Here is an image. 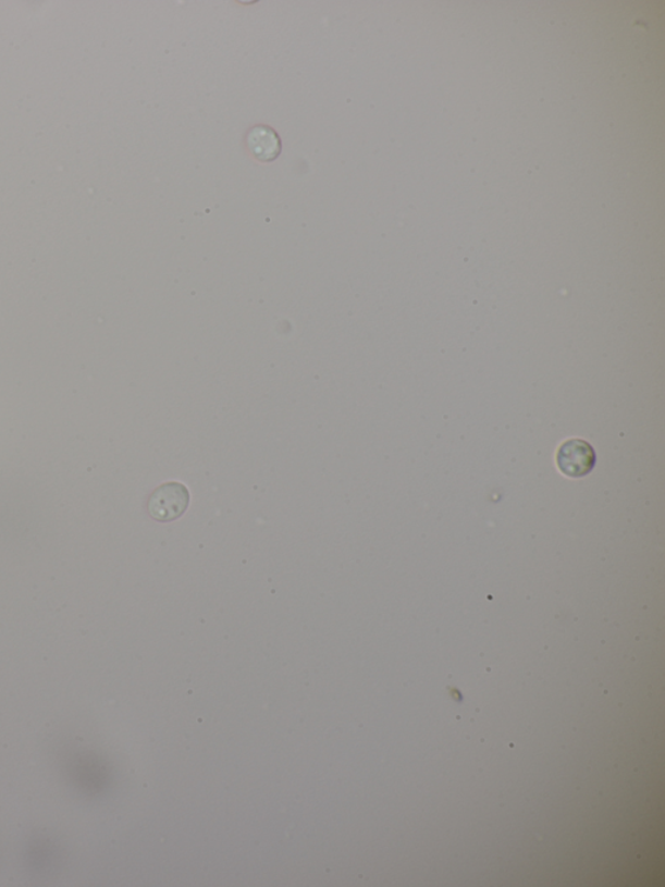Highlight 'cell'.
I'll return each mask as SVG.
<instances>
[{
	"label": "cell",
	"instance_id": "cell-1",
	"mask_svg": "<svg viewBox=\"0 0 665 887\" xmlns=\"http://www.w3.org/2000/svg\"><path fill=\"white\" fill-rule=\"evenodd\" d=\"M190 503V493L177 482L160 485L152 493L147 508L150 516L160 522H170L184 515Z\"/></svg>",
	"mask_w": 665,
	"mask_h": 887
},
{
	"label": "cell",
	"instance_id": "cell-3",
	"mask_svg": "<svg viewBox=\"0 0 665 887\" xmlns=\"http://www.w3.org/2000/svg\"><path fill=\"white\" fill-rule=\"evenodd\" d=\"M247 148L259 162L271 163L281 155L280 136L271 126L257 125L247 133Z\"/></svg>",
	"mask_w": 665,
	"mask_h": 887
},
{
	"label": "cell",
	"instance_id": "cell-2",
	"mask_svg": "<svg viewBox=\"0 0 665 887\" xmlns=\"http://www.w3.org/2000/svg\"><path fill=\"white\" fill-rule=\"evenodd\" d=\"M557 466L569 478H582L593 471L596 456L589 443L580 439L568 440L556 456Z\"/></svg>",
	"mask_w": 665,
	"mask_h": 887
}]
</instances>
